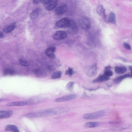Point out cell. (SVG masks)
Segmentation results:
<instances>
[{
    "instance_id": "6da1fadb",
    "label": "cell",
    "mask_w": 132,
    "mask_h": 132,
    "mask_svg": "<svg viewBox=\"0 0 132 132\" xmlns=\"http://www.w3.org/2000/svg\"><path fill=\"white\" fill-rule=\"evenodd\" d=\"M79 23L81 28L85 30L89 29L91 24L90 20L85 16H82L79 19Z\"/></svg>"
},
{
    "instance_id": "7a4b0ae2",
    "label": "cell",
    "mask_w": 132,
    "mask_h": 132,
    "mask_svg": "<svg viewBox=\"0 0 132 132\" xmlns=\"http://www.w3.org/2000/svg\"><path fill=\"white\" fill-rule=\"evenodd\" d=\"M105 113V111L101 110L96 112L86 114L83 116V118L86 119H97L103 116Z\"/></svg>"
},
{
    "instance_id": "3957f363",
    "label": "cell",
    "mask_w": 132,
    "mask_h": 132,
    "mask_svg": "<svg viewBox=\"0 0 132 132\" xmlns=\"http://www.w3.org/2000/svg\"><path fill=\"white\" fill-rule=\"evenodd\" d=\"M84 71L86 73L88 76L92 77L95 76L97 72V68L96 64H94L86 67Z\"/></svg>"
},
{
    "instance_id": "277c9868",
    "label": "cell",
    "mask_w": 132,
    "mask_h": 132,
    "mask_svg": "<svg viewBox=\"0 0 132 132\" xmlns=\"http://www.w3.org/2000/svg\"><path fill=\"white\" fill-rule=\"evenodd\" d=\"M70 20L67 18H64L57 22L56 26L59 27L65 28L69 27L70 24Z\"/></svg>"
},
{
    "instance_id": "5b68a950",
    "label": "cell",
    "mask_w": 132,
    "mask_h": 132,
    "mask_svg": "<svg viewBox=\"0 0 132 132\" xmlns=\"http://www.w3.org/2000/svg\"><path fill=\"white\" fill-rule=\"evenodd\" d=\"M77 97L75 94H70L56 98L55 101L57 102H62L74 99Z\"/></svg>"
},
{
    "instance_id": "8992f818",
    "label": "cell",
    "mask_w": 132,
    "mask_h": 132,
    "mask_svg": "<svg viewBox=\"0 0 132 132\" xmlns=\"http://www.w3.org/2000/svg\"><path fill=\"white\" fill-rule=\"evenodd\" d=\"M67 36V33L62 31H58L53 35V38L56 40H60L65 38Z\"/></svg>"
},
{
    "instance_id": "52a82bcc",
    "label": "cell",
    "mask_w": 132,
    "mask_h": 132,
    "mask_svg": "<svg viewBox=\"0 0 132 132\" xmlns=\"http://www.w3.org/2000/svg\"><path fill=\"white\" fill-rule=\"evenodd\" d=\"M67 10V6L63 5L57 7L55 9L54 12L55 14L57 15H60L65 13Z\"/></svg>"
},
{
    "instance_id": "ba28073f",
    "label": "cell",
    "mask_w": 132,
    "mask_h": 132,
    "mask_svg": "<svg viewBox=\"0 0 132 132\" xmlns=\"http://www.w3.org/2000/svg\"><path fill=\"white\" fill-rule=\"evenodd\" d=\"M69 27L70 28L72 34H76L78 32V28L76 23L74 20H70V24Z\"/></svg>"
},
{
    "instance_id": "9c48e42d",
    "label": "cell",
    "mask_w": 132,
    "mask_h": 132,
    "mask_svg": "<svg viewBox=\"0 0 132 132\" xmlns=\"http://www.w3.org/2000/svg\"><path fill=\"white\" fill-rule=\"evenodd\" d=\"M56 48L55 47H50L46 49L45 54L48 57L52 59H53L55 57L54 52Z\"/></svg>"
},
{
    "instance_id": "30bf717a",
    "label": "cell",
    "mask_w": 132,
    "mask_h": 132,
    "mask_svg": "<svg viewBox=\"0 0 132 132\" xmlns=\"http://www.w3.org/2000/svg\"><path fill=\"white\" fill-rule=\"evenodd\" d=\"M42 11L41 9L38 8L34 10L30 14V17L32 19H35L40 14Z\"/></svg>"
},
{
    "instance_id": "8fae6325",
    "label": "cell",
    "mask_w": 132,
    "mask_h": 132,
    "mask_svg": "<svg viewBox=\"0 0 132 132\" xmlns=\"http://www.w3.org/2000/svg\"><path fill=\"white\" fill-rule=\"evenodd\" d=\"M96 12L100 16L105 19L106 16L105 14V9L102 5L99 6L97 9Z\"/></svg>"
},
{
    "instance_id": "7c38bea8",
    "label": "cell",
    "mask_w": 132,
    "mask_h": 132,
    "mask_svg": "<svg viewBox=\"0 0 132 132\" xmlns=\"http://www.w3.org/2000/svg\"><path fill=\"white\" fill-rule=\"evenodd\" d=\"M130 125H125L122 126H113L109 128V130L112 131L122 130L130 127Z\"/></svg>"
},
{
    "instance_id": "4fadbf2b",
    "label": "cell",
    "mask_w": 132,
    "mask_h": 132,
    "mask_svg": "<svg viewBox=\"0 0 132 132\" xmlns=\"http://www.w3.org/2000/svg\"><path fill=\"white\" fill-rule=\"evenodd\" d=\"M28 104L27 100L11 102L7 104V105L9 106H22Z\"/></svg>"
},
{
    "instance_id": "5bb4252c",
    "label": "cell",
    "mask_w": 132,
    "mask_h": 132,
    "mask_svg": "<svg viewBox=\"0 0 132 132\" xmlns=\"http://www.w3.org/2000/svg\"><path fill=\"white\" fill-rule=\"evenodd\" d=\"M13 113L12 111L11 110L0 111V119L9 118L12 115Z\"/></svg>"
},
{
    "instance_id": "9a60e30c",
    "label": "cell",
    "mask_w": 132,
    "mask_h": 132,
    "mask_svg": "<svg viewBox=\"0 0 132 132\" xmlns=\"http://www.w3.org/2000/svg\"><path fill=\"white\" fill-rule=\"evenodd\" d=\"M109 79V77L104 75H100L93 81V83L101 82L107 81Z\"/></svg>"
},
{
    "instance_id": "2e32d148",
    "label": "cell",
    "mask_w": 132,
    "mask_h": 132,
    "mask_svg": "<svg viewBox=\"0 0 132 132\" xmlns=\"http://www.w3.org/2000/svg\"><path fill=\"white\" fill-rule=\"evenodd\" d=\"M57 2L56 0H52L47 4L46 7V10L51 11L55 8L57 5Z\"/></svg>"
},
{
    "instance_id": "e0dca14e",
    "label": "cell",
    "mask_w": 132,
    "mask_h": 132,
    "mask_svg": "<svg viewBox=\"0 0 132 132\" xmlns=\"http://www.w3.org/2000/svg\"><path fill=\"white\" fill-rule=\"evenodd\" d=\"M114 70L117 73L122 74L125 72L127 71V69L124 66H116L115 67Z\"/></svg>"
},
{
    "instance_id": "ac0fdd59",
    "label": "cell",
    "mask_w": 132,
    "mask_h": 132,
    "mask_svg": "<svg viewBox=\"0 0 132 132\" xmlns=\"http://www.w3.org/2000/svg\"><path fill=\"white\" fill-rule=\"evenodd\" d=\"M16 27V23L14 22L4 28L3 29L4 31L6 33L10 32L15 29Z\"/></svg>"
},
{
    "instance_id": "d6986e66",
    "label": "cell",
    "mask_w": 132,
    "mask_h": 132,
    "mask_svg": "<svg viewBox=\"0 0 132 132\" xmlns=\"http://www.w3.org/2000/svg\"><path fill=\"white\" fill-rule=\"evenodd\" d=\"M5 130L6 131L14 132H19L17 127L15 126L12 125H9L6 126L5 128Z\"/></svg>"
},
{
    "instance_id": "ffe728a7",
    "label": "cell",
    "mask_w": 132,
    "mask_h": 132,
    "mask_svg": "<svg viewBox=\"0 0 132 132\" xmlns=\"http://www.w3.org/2000/svg\"><path fill=\"white\" fill-rule=\"evenodd\" d=\"M131 75L129 74H126L119 76L114 80V82L116 84H118L125 78L131 77Z\"/></svg>"
},
{
    "instance_id": "44dd1931",
    "label": "cell",
    "mask_w": 132,
    "mask_h": 132,
    "mask_svg": "<svg viewBox=\"0 0 132 132\" xmlns=\"http://www.w3.org/2000/svg\"><path fill=\"white\" fill-rule=\"evenodd\" d=\"M108 21L111 23L114 24L116 23V16L115 14L113 12H111L109 14Z\"/></svg>"
},
{
    "instance_id": "7402d4cb",
    "label": "cell",
    "mask_w": 132,
    "mask_h": 132,
    "mask_svg": "<svg viewBox=\"0 0 132 132\" xmlns=\"http://www.w3.org/2000/svg\"><path fill=\"white\" fill-rule=\"evenodd\" d=\"M100 123L97 122H88L85 124L86 127L92 128L96 127L100 125Z\"/></svg>"
},
{
    "instance_id": "603a6c76",
    "label": "cell",
    "mask_w": 132,
    "mask_h": 132,
    "mask_svg": "<svg viewBox=\"0 0 132 132\" xmlns=\"http://www.w3.org/2000/svg\"><path fill=\"white\" fill-rule=\"evenodd\" d=\"M34 73L36 76L38 77H44L46 74L44 72L39 69L35 70Z\"/></svg>"
},
{
    "instance_id": "cb8c5ba5",
    "label": "cell",
    "mask_w": 132,
    "mask_h": 132,
    "mask_svg": "<svg viewBox=\"0 0 132 132\" xmlns=\"http://www.w3.org/2000/svg\"><path fill=\"white\" fill-rule=\"evenodd\" d=\"M62 73L60 71H58L54 72L52 75L51 78L53 79L59 78L61 77Z\"/></svg>"
},
{
    "instance_id": "d4e9b609",
    "label": "cell",
    "mask_w": 132,
    "mask_h": 132,
    "mask_svg": "<svg viewBox=\"0 0 132 132\" xmlns=\"http://www.w3.org/2000/svg\"><path fill=\"white\" fill-rule=\"evenodd\" d=\"M110 68L108 66L106 67L104 73V75L109 77L112 76L113 75V72L110 69Z\"/></svg>"
},
{
    "instance_id": "484cf974",
    "label": "cell",
    "mask_w": 132,
    "mask_h": 132,
    "mask_svg": "<svg viewBox=\"0 0 132 132\" xmlns=\"http://www.w3.org/2000/svg\"><path fill=\"white\" fill-rule=\"evenodd\" d=\"M15 72L13 70L10 69H6L4 71L3 73L4 75H13L14 74Z\"/></svg>"
},
{
    "instance_id": "4316f807",
    "label": "cell",
    "mask_w": 132,
    "mask_h": 132,
    "mask_svg": "<svg viewBox=\"0 0 132 132\" xmlns=\"http://www.w3.org/2000/svg\"><path fill=\"white\" fill-rule=\"evenodd\" d=\"M19 63L21 65L27 66L29 65V63L27 61L22 59H20L19 61Z\"/></svg>"
},
{
    "instance_id": "83f0119b",
    "label": "cell",
    "mask_w": 132,
    "mask_h": 132,
    "mask_svg": "<svg viewBox=\"0 0 132 132\" xmlns=\"http://www.w3.org/2000/svg\"><path fill=\"white\" fill-rule=\"evenodd\" d=\"M74 82H69L67 85V88L70 91H72L73 89Z\"/></svg>"
},
{
    "instance_id": "f1b7e54d",
    "label": "cell",
    "mask_w": 132,
    "mask_h": 132,
    "mask_svg": "<svg viewBox=\"0 0 132 132\" xmlns=\"http://www.w3.org/2000/svg\"><path fill=\"white\" fill-rule=\"evenodd\" d=\"M74 73V72L73 69L70 68H69L65 72V74L66 75H69L70 76H72Z\"/></svg>"
},
{
    "instance_id": "f546056e",
    "label": "cell",
    "mask_w": 132,
    "mask_h": 132,
    "mask_svg": "<svg viewBox=\"0 0 132 132\" xmlns=\"http://www.w3.org/2000/svg\"><path fill=\"white\" fill-rule=\"evenodd\" d=\"M124 47L127 49L130 50L131 49L130 46L128 44L126 43H124L123 44Z\"/></svg>"
},
{
    "instance_id": "4dcf8cb0",
    "label": "cell",
    "mask_w": 132,
    "mask_h": 132,
    "mask_svg": "<svg viewBox=\"0 0 132 132\" xmlns=\"http://www.w3.org/2000/svg\"><path fill=\"white\" fill-rule=\"evenodd\" d=\"M52 0H41L40 2L43 4H47L51 2Z\"/></svg>"
},
{
    "instance_id": "1f68e13d",
    "label": "cell",
    "mask_w": 132,
    "mask_h": 132,
    "mask_svg": "<svg viewBox=\"0 0 132 132\" xmlns=\"http://www.w3.org/2000/svg\"><path fill=\"white\" fill-rule=\"evenodd\" d=\"M109 123L111 124H116L119 123L120 122H119L117 121H111L109 122Z\"/></svg>"
},
{
    "instance_id": "d6a6232c",
    "label": "cell",
    "mask_w": 132,
    "mask_h": 132,
    "mask_svg": "<svg viewBox=\"0 0 132 132\" xmlns=\"http://www.w3.org/2000/svg\"><path fill=\"white\" fill-rule=\"evenodd\" d=\"M41 1V0H33V2L35 4H38Z\"/></svg>"
},
{
    "instance_id": "836d02e7",
    "label": "cell",
    "mask_w": 132,
    "mask_h": 132,
    "mask_svg": "<svg viewBox=\"0 0 132 132\" xmlns=\"http://www.w3.org/2000/svg\"><path fill=\"white\" fill-rule=\"evenodd\" d=\"M3 36V33L0 32V38L2 37Z\"/></svg>"
},
{
    "instance_id": "e575fe53",
    "label": "cell",
    "mask_w": 132,
    "mask_h": 132,
    "mask_svg": "<svg viewBox=\"0 0 132 132\" xmlns=\"http://www.w3.org/2000/svg\"><path fill=\"white\" fill-rule=\"evenodd\" d=\"M4 101V99H3L0 98V102L2 101Z\"/></svg>"
},
{
    "instance_id": "d590c367",
    "label": "cell",
    "mask_w": 132,
    "mask_h": 132,
    "mask_svg": "<svg viewBox=\"0 0 132 132\" xmlns=\"http://www.w3.org/2000/svg\"><path fill=\"white\" fill-rule=\"evenodd\" d=\"M129 69H130V70H131V66H130L129 67Z\"/></svg>"
}]
</instances>
